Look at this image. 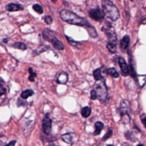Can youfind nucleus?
<instances>
[{
  "label": "nucleus",
  "mask_w": 146,
  "mask_h": 146,
  "mask_svg": "<svg viewBox=\"0 0 146 146\" xmlns=\"http://www.w3.org/2000/svg\"><path fill=\"white\" fill-rule=\"evenodd\" d=\"M125 135V137H126L129 140H131V141H133V142H134V141L136 140V139H134V137H133V135L131 134V131H127Z\"/></svg>",
  "instance_id": "24"
},
{
  "label": "nucleus",
  "mask_w": 146,
  "mask_h": 146,
  "mask_svg": "<svg viewBox=\"0 0 146 146\" xmlns=\"http://www.w3.org/2000/svg\"><path fill=\"white\" fill-rule=\"evenodd\" d=\"M119 64L120 66L121 71H122V74L124 76H128L129 73H130V68L128 66V64L125 63V59L122 58H119Z\"/></svg>",
  "instance_id": "8"
},
{
  "label": "nucleus",
  "mask_w": 146,
  "mask_h": 146,
  "mask_svg": "<svg viewBox=\"0 0 146 146\" xmlns=\"http://www.w3.org/2000/svg\"><path fill=\"white\" fill-rule=\"evenodd\" d=\"M13 46H14L15 48L20 49V50H26V49H27V46H26L24 43H23V42H16V43L13 45Z\"/></svg>",
  "instance_id": "18"
},
{
  "label": "nucleus",
  "mask_w": 146,
  "mask_h": 146,
  "mask_svg": "<svg viewBox=\"0 0 146 146\" xmlns=\"http://www.w3.org/2000/svg\"><path fill=\"white\" fill-rule=\"evenodd\" d=\"M7 41H8V39H5V40H4V42L7 43Z\"/></svg>",
  "instance_id": "32"
},
{
  "label": "nucleus",
  "mask_w": 146,
  "mask_h": 146,
  "mask_svg": "<svg viewBox=\"0 0 146 146\" xmlns=\"http://www.w3.org/2000/svg\"><path fill=\"white\" fill-rule=\"evenodd\" d=\"M81 113H82V116L84 118H88L90 115V113H91V108L90 107H84L82 109Z\"/></svg>",
  "instance_id": "15"
},
{
  "label": "nucleus",
  "mask_w": 146,
  "mask_h": 146,
  "mask_svg": "<svg viewBox=\"0 0 146 146\" xmlns=\"http://www.w3.org/2000/svg\"><path fill=\"white\" fill-rule=\"evenodd\" d=\"M33 9L35 10V11H36L39 14H42L43 13V9H42V7L40 5H35L33 6Z\"/></svg>",
  "instance_id": "20"
},
{
  "label": "nucleus",
  "mask_w": 146,
  "mask_h": 146,
  "mask_svg": "<svg viewBox=\"0 0 146 146\" xmlns=\"http://www.w3.org/2000/svg\"><path fill=\"white\" fill-rule=\"evenodd\" d=\"M137 146H144V145H143V144H138Z\"/></svg>",
  "instance_id": "33"
},
{
  "label": "nucleus",
  "mask_w": 146,
  "mask_h": 146,
  "mask_svg": "<svg viewBox=\"0 0 146 146\" xmlns=\"http://www.w3.org/2000/svg\"><path fill=\"white\" fill-rule=\"evenodd\" d=\"M112 135H113V131H112V130H108V131H107V133L105 134V136L102 137V141H106V140L108 139Z\"/></svg>",
  "instance_id": "22"
},
{
  "label": "nucleus",
  "mask_w": 146,
  "mask_h": 146,
  "mask_svg": "<svg viewBox=\"0 0 146 146\" xmlns=\"http://www.w3.org/2000/svg\"><path fill=\"white\" fill-rule=\"evenodd\" d=\"M93 75H94V78L96 81H101L102 79V70L101 69H96L94 70L93 72Z\"/></svg>",
  "instance_id": "14"
},
{
  "label": "nucleus",
  "mask_w": 146,
  "mask_h": 146,
  "mask_svg": "<svg viewBox=\"0 0 146 146\" xmlns=\"http://www.w3.org/2000/svg\"><path fill=\"white\" fill-rule=\"evenodd\" d=\"M44 36H45V38H46V40H50L52 43V45L57 48V49H58V50H63L64 49V46H63V44L53 35V33L52 32V31H50V30H46L45 32H44Z\"/></svg>",
  "instance_id": "4"
},
{
  "label": "nucleus",
  "mask_w": 146,
  "mask_h": 146,
  "mask_svg": "<svg viewBox=\"0 0 146 146\" xmlns=\"http://www.w3.org/2000/svg\"><path fill=\"white\" fill-rule=\"evenodd\" d=\"M129 43H130V37L128 35H125L120 40V48L122 50L126 49L129 46Z\"/></svg>",
  "instance_id": "12"
},
{
  "label": "nucleus",
  "mask_w": 146,
  "mask_h": 146,
  "mask_svg": "<svg viewBox=\"0 0 146 146\" xmlns=\"http://www.w3.org/2000/svg\"><path fill=\"white\" fill-rule=\"evenodd\" d=\"M116 46H117L116 42H110V41H108V44H107V46H108V50L111 52H113V53L116 52Z\"/></svg>",
  "instance_id": "16"
},
{
  "label": "nucleus",
  "mask_w": 146,
  "mask_h": 146,
  "mask_svg": "<svg viewBox=\"0 0 146 146\" xmlns=\"http://www.w3.org/2000/svg\"><path fill=\"white\" fill-rule=\"evenodd\" d=\"M131 1H133V0H131Z\"/></svg>",
  "instance_id": "35"
},
{
  "label": "nucleus",
  "mask_w": 146,
  "mask_h": 146,
  "mask_svg": "<svg viewBox=\"0 0 146 146\" xmlns=\"http://www.w3.org/2000/svg\"><path fill=\"white\" fill-rule=\"evenodd\" d=\"M35 77H36V73L33 72V73H31L30 76L29 77V81H31V82H34V81H35Z\"/></svg>",
  "instance_id": "28"
},
{
  "label": "nucleus",
  "mask_w": 146,
  "mask_h": 146,
  "mask_svg": "<svg viewBox=\"0 0 146 146\" xmlns=\"http://www.w3.org/2000/svg\"><path fill=\"white\" fill-rule=\"evenodd\" d=\"M45 22H46V23H47V24H51V23H52V18L50 16H46V17H45Z\"/></svg>",
  "instance_id": "26"
},
{
  "label": "nucleus",
  "mask_w": 146,
  "mask_h": 146,
  "mask_svg": "<svg viewBox=\"0 0 146 146\" xmlns=\"http://www.w3.org/2000/svg\"><path fill=\"white\" fill-rule=\"evenodd\" d=\"M15 144H16V141H11V143H9L7 145H5V146H15Z\"/></svg>",
  "instance_id": "29"
},
{
  "label": "nucleus",
  "mask_w": 146,
  "mask_h": 146,
  "mask_svg": "<svg viewBox=\"0 0 146 146\" xmlns=\"http://www.w3.org/2000/svg\"><path fill=\"white\" fill-rule=\"evenodd\" d=\"M130 103L126 100H123L120 103V108L119 109V112L120 113V116L125 115V114H130Z\"/></svg>",
  "instance_id": "5"
},
{
  "label": "nucleus",
  "mask_w": 146,
  "mask_h": 146,
  "mask_svg": "<svg viewBox=\"0 0 146 146\" xmlns=\"http://www.w3.org/2000/svg\"><path fill=\"white\" fill-rule=\"evenodd\" d=\"M107 146H113V145H112V144H108V145H107Z\"/></svg>",
  "instance_id": "34"
},
{
  "label": "nucleus",
  "mask_w": 146,
  "mask_h": 146,
  "mask_svg": "<svg viewBox=\"0 0 146 146\" xmlns=\"http://www.w3.org/2000/svg\"><path fill=\"white\" fill-rule=\"evenodd\" d=\"M59 16L60 18L64 21L70 24H74V25H78V26H84V27H90V25L89 24V23L82 18L81 17L78 16L77 14L73 13L70 11L68 10H62L59 12Z\"/></svg>",
  "instance_id": "1"
},
{
  "label": "nucleus",
  "mask_w": 146,
  "mask_h": 146,
  "mask_svg": "<svg viewBox=\"0 0 146 146\" xmlns=\"http://www.w3.org/2000/svg\"><path fill=\"white\" fill-rule=\"evenodd\" d=\"M33 94H34L33 90H24V91L21 94V97H22L23 99L26 100L27 98H29V96H31Z\"/></svg>",
  "instance_id": "17"
},
{
  "label": "nucleus",
  "mask_w": 146,
  "mask_h": 146,
  "mask_svg": "<svg viewBox=\"0 0 146 146\" xmlns=\"http://www.w3.org/2000/svg\"><path fill=\"white\" fill-rule=\"evenodd\" d=\"M61 139L66 143H72L74 141V134L73 133H65L61 136Z\"/></svg>",
  "instance_id": "10"
},
{
  "label": "nucleus",
  "mask_w": 146,
  "mask_h": 146,
  "mask_svg": "<svg viewBox=\"0 0 146 146\" xmlns=\"http://www.w3.org/2000/svg\"><path fill=\"white\" fill-rule=\"evenodd\" d=\"M102 12L104 16L111 21H117L119 18V11L118 8L109 0H104L102 2Z\"/></svg>",
  "instance_id": "2"
},
{
  "label": "nucleus",
  "mask_w": 146,
  "mask_h": 146,
  "mask_svg": "<svg viewBox=\"0 0 146 146\" xmlns=\"http://www.w3.org/2000/svg\"><path fill=\"white\" fill-rule=\"evenodd\" d=\"M142 122H143V125H144V127L146 128V117L142 119Z\"/></svg>",
  "instance_id": "30"
},
{
  "label": "nucleus",
  "mask_w": 146,
  "mask_h": 146,
  "mask_svg": "<svg viewBox=\"0 0 146 146\" xmlns=\"http://www.w3.org/2000/svg\"><path fill=\"white\" fill-rule=\"evenodd\" d=\"M90 97H91L92 100H96V99L97 98V95H96V92L95 90H93L90 92Z\"/></svg>",
  "instance_id": "27"
},
{
  "label": "nucleus",
  "mask_w": 146,
  "mask_h": 146,
  "mask_svg": "<svg viewBox=\"0 0 146 146\" xmlns=\"http://www.w3.org/2000/svg\"><path fill=\"white\" fill-rule=\"evenodd\" d=\"M0 2H1V0H0Z\"/></svg>",
  "instance_id": "36"
},
{
  "label": "nucleus",
  "mask_w": 146,
  "mask_h": 146,
  "mask_svg": "<svg viewBox=\"0 0 146 146\" xmlns=\"http://www.w3.org/2000/svg\"><path fill=\"white\" fill-rule=\"evenodd\" d=\"M58 83L60 84H66L69 80V77L66 72H61L58 77Z\"/></svg>",
  "instance_id": "9"
},
{
  "label": "nucleus",
  "mask_w": 146,
  "mask_h": 146,
  "mask_svg": "<svg viewBox=\"0 0 146 146\" xmlns=\"http://www.w3.org/2000/svg\"><path fill=\"white\" fill-rule=\"evenodd\" d=\"M29 71L30 74H31V73H33V72H34V70H33V69H32V68H29Z\"/></svg>",
  "instance_id": "31"
},
{
  "label": "nucleus",
  "mask_w": 146,
  "mask_h": 146,
  "mask_svg": "<svg viewBox=\"0 0 146 146\" xmlns=\"http://www.w3.org/2000/svg\"><path fill=\"white\" fill-rule=\"evenodd\" d=\"M103 127H104V125H103V123H102V122H101V121H97V122H96V124H95L96 131H95L94 134H95V135H99V134L101 133L102 130L103 129Z\"/></svg>",
  "instance_id": "13"
},
{
  "label": "nucleus",
  "mask_w": 146,
  "mask_h": 146,
  "mask_svg": "<svg viewBox=\"0 0 146 146\" xmlns=\"http://www.w3.org/2000/svg\"><path fill=\"white\" fill-rule=\"evenodd\" d=\"M108 73H109V74H110L112 77H113L114 78H118L119 77L118 71H117L114 68H110V69H108Z\"/></svg>",
  "instance_id": "19"
},
{
  "label": "nucleus",
  "mask_w": 146,
  "mask_h": 146,
  "mask_svg": "<svg viewBox=\"0 0 146 146\" xmlns=\"http://www.w3.org/2000/svg\"><path fill=\"white\" fill-rule=\"evenodd\" d=\"M66 39H67V40L69 41V43H70V45H72L73 46H78V43L77 41H75V40H73L71 38L66 36Z\"/></svg>",
  "instance_id": "23"
},
{
  "label": "nucleus",
  "mask_w": 146,
  "mask_h": 146,
  "mask_svg": "<svg viewBox=\"0 0 146 146\" xmlns=\"http://www.w3.org/2000/svg\"><path fill=\"white\" fill-rule=\"evenodd\" d=\"M6 10L10 12H15V11H18L20 10H23V7L20 5H17V4H9L7 5L6 6Z\"/></svg>",
  "instance_id": "11"
},
{
  "label": "nucleus",
  "mask_w": 146,
  "mask_h": 146,
  "mask_svg": "<svg viewBox=\"0 0 146 146\" xmlns=\"http://www.w3.org/2000/svg\"><path fill=\"white\" fill-rule=\"evenodd\" d=\"M42 128L46 135H49L52 131V120L50 118L46 116L42 121Z\"/></svg>",
  "instance_id": "6"
},
{
  "label": "nucleus",
  "mask_w": 146,
  "mask_h": 146,
  "mask_svg": "<svg viewBox=\"0 0 146 146\" xmlns=\"http://www.w3.org/2000/svg\"><path fill=\"white\" fill-rule=\"evenodd\" d=\"M90 16L95 21H102L104 18V14L99 9H94L90 11Z\"/></svg>",
  "instance_id": "7"
},
{
  "label": "nucleus",
  "mask_w": 146,
  "mask_h": 146,
  "mask_svg": "<svg viewBox=\"0 0 146 146\" xmlns=\"http://www.w3.org/2000/svg\"><path fill=\"white\" fill-rule=\"evenodd\" d=\"M95 90L96 92L97 98L102 102H105L108 98V90H107V86H106L105 83L103 81L98 83L96 86Z\"/></svg>",
  "instance_id": "3"
},
{
  "label": "nucleus",
  "mask_w": 146,
  "mask_h": 146,
  "mask_svg": "<svg viewBox=\"0 0 146 146\" xmlns=\"http://www.w3.org/2000/svg\"><path fill=\"white\" fill-rule=\"evenodd\" d=\"M5 93H6V90H5V88L3 85L0 84V96H4Z\"/></svg>",
  "instance_id": "25"
},
{
  "label": "nucleus",
  "mask_w": 146,
  "mask_h": 146,
  "mask_svg": "<svg viewBox=\"0 0 146 146\" xmlns=\"http://www.w3.org/2000/svg\"><path fill=\"white\" fill-rule=\"evenodd\" d=\"M138 83H139V85L141 87H143L146 83V78L144 76H139L138 77Z\"/></svg>",
  "instance_id": "21"
}]
</instances>
